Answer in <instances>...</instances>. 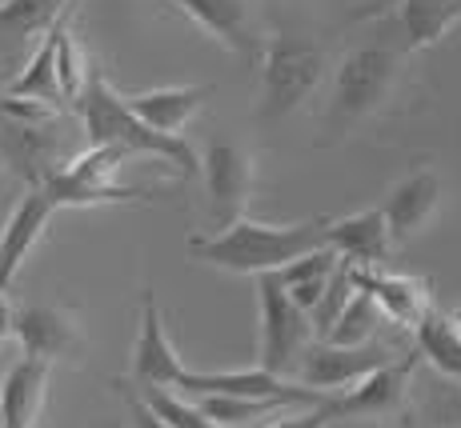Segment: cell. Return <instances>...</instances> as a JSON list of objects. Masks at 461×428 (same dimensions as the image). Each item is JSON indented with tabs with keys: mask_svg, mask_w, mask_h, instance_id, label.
I'll list each match as a JSON object with an SVG mask.
<instances>
[{
	"mask_svg": "<svg viewBox=\"0 0 461 428\" xmlns=\"http://www.w3.org/2000/svg\"><path fill=\"white\" fill-rule=\"evenodd\" d=\"M330 245V217L297 220V225H265V220L241 217L237 225L221 228L212 236H193L189 253L201 264L237 276H265L289 269L301 256Z\"/></svg>",
	"mask_w": 461,
	"mask_h": 428,
	"instance_id": "1",
	"label": "cell"
},
{
	"mask_svg": "<svg viewBox=\"0 0 461 428\" xmlns=\"http://www.w3.org/2000/svg\"><path fill=\"white\" fill-rule=\"evenodd\" d=\"M73 109L85 124L88 148H117L125 160L129 156H157V160H165V165H173L181 176L201 173V153H193V145H185V137H165V132L149 129L96 65H93V73H88V85Z\"/></svg>",
	"mask_w": 461,
	"mask_h": 428,
	"instance_id": "2",
	"label": "cell"
},
{
	"mask_svg": "<svg viewBox=\"0 0 461 428\" xmlns=\"http://www.w3.org/2000/svg\"><path fill=\"white\" fill-rule=\"evenodd\" d=\"M397 85H402V52L389 49V44L353 49L349 57L337 65L333 96L321 117V129L330 132V137H345V132H353L357 124L374 120L377 112H385V104L393 101Z\"/></svg>",
	"mask_w": 461,
	"mask_h": 428,
	"instance_id": "3",
	"label": "cell"
},
{
	"mask_svg": "<svg viewBox=\"0 0 461 428\" xmlns=\"http://www.w3.org/2000/svg\"><path fill=\"white\" fill-rule=\"evenodd\" d=\"M57 109L37 101H13L0 96V165H8L29 189H44L60 168V137Z\"/></svg>",
	"mask_w": 461,
	"mask_h": 428,
	"instance_id": "4",
	"label": "cell"
},
{
	"mask_svg": "<svg viewBox=\"0 0 461 428\" xmlns=\"http://www.w3.org/2000/svg\"><path fill=\"white\" fill-rule=\"evenodd\" d=\"M325 49L305 37H269L261 49V117L281 120L317 93Z\"/></svg>",
	"mask_w": 461,
	"mask_h": 428,
	"instance_id": "5",
	"label": "cell"
},
{
	"mask_svg": "<svg viewBox=\"0 0 461 428\" xmlns=\"http://www.w3.org/2000/svg\"><path fill=\"white\" fill-rule=\"evenodd\" d=\"M257 305H261V341H257V369L273 377H294L301 372L309 344L317 341L309 312H301L289 292L281 289L277 272L257 276Z\"/></svg>",
	"mask_w": 461,
	"mask_h": 428,
	"instance_id": "6",
	"label": "cell"
},
{
	"mask_svg": "<svg viewBox=\"0 0 461 428\" xmlns=\"http://www.w3.org/2000/svg\"><path fill=\"white\" fill-rule=\"evenodd\" d=\"M117 148H88V153L65 160L44 181V196L57 209H101V204H140L149 201V189H132L117 181L121 168Z\"/></svg>",
	"mask_w": 461,
	"mask_h": 428,
	"instance_id": "7",
	"label": "cell"
},
{
	"mask_svg": "<svg viewBox=\"0 0 461 428\" xmlns=\"http://www.w3.org/2000/svg\"><path fill=\"white\" fill-rule=\"evenodd\" d=\"M181 397H245V400H281V405H309V408H321L333 400L325 392L294 385V380L273 377L265 369H221V372L189 369Z\"/></svg>",
	"mask_w": 461,
	"mask_h": 428,
	"instance_id": "8",
	"label": "cell"
},
{
	"mask_svg": "<svg viewBox=\"0 0 461 428\" xmlns=\"http://www.w3.org/2000/svg\"><path fill=\"white\" fill-rule=\"evenodd\" d=\"M397 356L393 349H385V344H361V349H341V344H330V341H313L305 352V361H301V385L305 388H317L325 392V397H333V392H345L353 385H361L366 377H374L377 369H385V364H393Z\"/></svg>",
	"mask_w": 461,
	"mask_h": 428,
	"instance_id": "9",
	"label": "cell"
},
{
	"mask_svg": "<svg viewBox=\"0 0 461 428\" xmlns=\"http://www.w3.org/2000/svg\"><path fill=\"white\" fill-rule=\"evenodd\" d=\"M201 176H205L217 228L237 225L253 192V156L237 140H212L201 153Z\"/></svg>",
	"mask_w": 461,
	"mask_h": 428,
	"instance_id": "10",
	"label": "cell"
},
{
	"mask_svg": "<svg viewBox=\"0 0 461 428\" xmlns=\"http://www.w3.org/2000/svg\"><path fill=\"white\" fill-rule=\"evenodd\" d=\"M189 369H185L176 344L165 333V317L153 292L140 300L137 341H132V385L137 388H181Z\"/></svg>",
	"mask_w": 461,
	"mask_h": 428,
	"instance_id": "11",
	"label": "cell"
},
{
	"mask_svg": "<svg viewBox=\"0 0 461 428\" xmlns=\"http://www.w3.org/2000/svg\"><path fill=\"white\" fill-rule=\"evenodd\" d=\"M16 341H21L24 356L44 364L68 361L81 352V325L68 308L60 305H29L16 308Z\"/></svg>",
	"mask_w": 461,
	"mask_h": 428,
	"instance_id": "12",
	"label": "cell"
},
{
	"mask_svg": "<svg viewBox=\"0 0 461 428\" xmlns=\"http://www.w3.org/2000/svg\"><path fill=\"white\" fill-rule=\"evenodd\" d=\"M421 352H410V356H397L393 364L377 369L374 377H366L361 385H353L349 392L333 397V413L337 416H393L402 413L405 405V392H410V377L418 369Z\"/></svg>",
	"mask_w": 461,
	"mask_h": 428,
	"instance_id": "13",
	"label": "cell"
},
{
	"mask_svg": "<svg viewBox=\"0 0 461 428\" xmlns=\"http://www.w3.org/2000/svg\"><path fill=\"white\" fill-rule=\"evenodd\" d=\"M381 209H385L393 245H405V240L425 233L429 220L438 217V209H441V176L433 173V168H418V173L402 176V181L389 189Z\"/></svg>",
	"mask_w": 461,
	"mask_h": 428,
	"instance_id": "14",
	"label": "cell"
},
{
	"mask_svg": "<svg viewBox=\"0 0 461 428\" xmlns=\"http://www.w3.org/2000/svg\"><path fill=\"white\" fill-rule=\"evenodd\" d=\"M330 248L353 269H381L393 253V233H389L385 209H366L353 217L330 220Z\"/></svg>",
	"mask_w": 461,
	"mask_h": 428,
	"instance_id": "15",
	"label": "cell"
},
{
	"mask_svg": "<svg viewBox=\"0 0 461 428\" xmlns=\"http://www.w3.org/2000/svg\"><path fill=\"white\" fill-rule=\"evenodd\" d=\"M57 204L44 196V189H29L21 196V204L13 209V217L0 228V289L13 284V276L21 272V264L29 261V253L41 245L44 228H49Z\"/></svg>",
	"mask_w": 461,
	"mask_h": 428,
	"instance_id": "16",
	"label": "cell"
},
{
	"mask_svg": "<svg viewBox=\"0 0 461 428\" xmlns=\"http://www.w3.org/2000/svg\"><path fill=\"white\" fill-rule=\"evenodd\" d=\"M353 281H357L361 292L377 300V308L385 312V320L402 328H413L433 312L429 305V284L418 281V276H402V272H385V269H353Z\"/></svg>",
	"mask_w": 461,
	"mask_h": 428,
	"instance_id": "17",
	"label": "cell"
},
{
	"mask_svg": "<svg viewBox=\"0 0 461 428\" xmlns=\"http://www.w3.org/2000/svg\"><path fill=\"white\" fill-rule=\"evenodd\" d=\"M173 8H181L185 16L201 24V32L225 44L237 57H261L265 44L253 32V16L245 0H168Z\"/></svg>",
	"mask_w": 461,
	"mask_h": 428,
	"instance_id": "18",
	"label": "cell"
},
{
	"mask_svg": "<svg viewBox=\"0 0 461 428\" xmlns=\"http://www.w3.org/2000/svg\"><path fill=\"white\" fill-rule=\"evenodd\" d=\"M49 372L52 364L21 356L0 380V421L5 428H32L49 397Z\"/></svg>",
	"mask_w": 461,
	"mask_h": 428,
	"instance_id": "19",
	"label": "cell"
},
{
	"mask_svg": "<svg viewBox=\"0 0 461 428\" xmlns=\"http://www.w3.org/2000/svg\"><path fill=\"white\" fill-rule=\"evenodd\" d=\"M212 88L189 85V88H153V93H132L125 96L129 109L137 112L149 129L165 132V137H181V129L205 109Z\"/></svg>",
	"mask_w": 461,
	"mask_h": 428,
	"instance_id": "20",
	"label": "cell"
},
{
	"mask_svg": "<svg viewBox=\"0 0 461 428\" xmlns=\"http://www.w3.org/2000/svg\"><path fill=\"white\" fill-rule=\"evenodd\" d=\"M81 0H0V57H13L37 32H49Z\"/></svg>",
	"mask_w": 461,
	"mask_h": 428,
	"instance_id": "21",
	"label": "cell"
},
{
	"mask_svg": "<svg viewBox=\"0 0 461 428\" xmlns=\"http://www.w3.org/2000/svg\"><path fill=\"white\" fill-rule=\"evenodd\" d=\"M397 21H402V37L410 52L433 49V44H441L457 29L461 0H402Z\"/></svg>",
	"mask_w": 461,
	"mask_h": 428,
	"instance_id": "22",
	"label": "cell"
},
{
	"mask_svg": "<svg viewBox=\"0 0 461 428\" xmlns=\"http://www.w3.org/2000/svg\"><path fill=\"white\" fill-rule=\"evenodd\" d=\"M337 269H341V256L325 245V248H317V253L294 261L289 269H281L277 281H281V289L289 292V300H294L301 312H309V317H313V308L321 305V297L330 292Z\"/></svg>",
	"mask_w": 461,
	"mask_h": 428,
	"instance_id": "23",
	"label": "cell"
},
{
	"mask_svg": "<svg viewBox=\"0 0 461 428\" xmlns=\"http://www.w3.org/2000/svg\"><path fill=\"white\" fill-rule=\"evenodd\" d=\"M5 96H13V101H37V104H49V109H60L65 93H60V76H57V24L44 32L41 49L29 57V65L8 80Z\"/></svg>",
	"mask_w": 461,
	"mask_h": 428,
	"instance_id": "24",
	"label": "cell"
},
{
	"mask_svg": "<svg viewBox=\"0 0 461 428\" xmlns=\"http://www.w3.org/2000/svg\"><path fill=\"white\" fill-rule=\"evenodd\" d=\"M413 336H418V352L425 361H429L441 377L461 385V333L454 328V320L441 317V312H429Z\"/></svg>",
	"mask_w": 461,
	"mask_h": 428,
	"instance_id": "25",
	"label": "cell"
},
{
	"mask_svg": "<svg viewBox=\"0 0 461 428\" xmlns=\"http://www.w3.org/2000/svg\"><path fill=\"white\" fill-rule=\"evenodd\" d=\"M381 325H385V312L377 308V300L369 297V292L357 289V297L349 300V308L341 312V320L330 328V336H325V341L341 344V349H361V344H374V336H377Z\"/></svg>",
	"mask_w": 461,
	"mask_h": 428,
	"instance_id": "26",
	"label": "cell"
},
{
	"mask_svg": "<svg viewBox=\"0 0 461 428\" xmlns=\"http://www.w3.org/2000/svg\"><path fill=\"white\" fill-rule=\"evenodd\" d=\"M197 408L209 416L217 428H245L257 421H269L273 413H281V400H245V397H197Z\"/></svg>",
	"mask_w": 461,
	"mask_h": 428,
	"instance_id": "27",
	"label": "cell"
},
{
	"mask_svg": "<svg viewBox=\"0 0 461 428\" xmlns=\"http://www.w3.org/2000/svg\"><path fill=\"white\" fill-rule=\"evenodd\" d=\"M68 21H73V13L57 21V76H60V93H65V101L77 104L81 93H85V85H88L93 65L81 60V49H77V37L68 32Z\"/></svg>",
	"mask_w": 461,
	"mask_h": 428,
	"instance_id": "28",
	"label": "cell"
},
{
	"mask_svg": "<svg viewBox=\"0 0 461 428\" xmlns=\"http://www.w3.org/2000/svg\"><path fill=\"white\" fill-rule=\"evenodd\" d=\"M357 297V281H353V264H345L341 261V269H337L333 276V284H330V292L321 297V305L313 308V333H317V341H325L330 336V328L341 320V312L349 308V300Z\"/></svg>",
	"mask_w": 461,
	"mask_h": 428,
	"instance_id": "29",
	"label": "cell"
},
{
	"mask_svg": "<svg viewBox=\"0 0 461 428\" xmlns=\"http://www.w3.org/2000/svg\"><path fill=\"white\" fill-rule=\"evenodd\" d=\"M140 392H145L149 408H153L168 428H217L197 405H193V400L176 397L173 388H140Z\"/></svg>",
	"mask_w": 461,
	"mask_h": 428,
	"instance_id": "30",
	"label": "cell"
},
{
	"mask_svg": "<svg viewBox=\"0 0 461 428\" xmlns=\"http://www.w3.org/2000/svg\"><path fill=\"white\" fill-rule=\"evenodd\" d=\"M113 388L121 392V397H125V405H129V421H132V428H168L161 416L153 413V408H149V400H145V392H140L137 385H132V380H125V385H121V380H113Z\"/></svg>",
	"mask_w": 461,
	"mask_h": 428,
	"instance_id": "31",
	"label": "cell"
},
{
	"mask_svg": "<svg viewBox=\"0 0 461 428\" xmlns=\"http://www.w3.org/2000/svg\"><path fill=\"white\" fill-rule=\"evenodd\" d=\"M333 421H337V413H333V400H330V405L309 408V413L289 416V421H277V424H269V428H330Z\"/></svg>",
	"mask_w": 461,
	"mask_h": 428,
	"instance_id": "32",
	"label": "cell"
},
{
	"mask_svg": "<svg viewBox=\"0 0 461 428\" xmlns=\"http://www.w3.org/2000/svg\"><path fill=\"white\" fill-rule=\"evenodd\" d=\"M13 333H16V308H13V300H8V289H0V344Z\"/></svg>",
	"mask_w": 461,
	"mask_h": 428,
	"instance_id": "33",
	"label": "cell"
},
{
	"mask_svg": "<svg viewBox=\"0 0 461 428\" xmlns=\"http://www.w3.org/2000/svg\"><path fill=\"white\" fill-rule=\"evenodd\" d=\"M449 320H454V328H457V333H461V305L454 308V317H449Z\"/></svg>",
	"mask_w": 461,
	"mask_h": 428,
	"instance_id": "34",
	"label": "cell"
},
{
	"mask_svg": "<svg viewBox=\"0 0 461 428\" xmlns=\"http://www.w3.org/2000/svg\"><path fill=\"white\" fill-rule=\"evenodd\" d=\"M0 428H5V421H0Z\"/></svg>",
	"mask_w": 461,
	"mask_h": 428,
	"instance_id": "35",
	"label": "cell"
}]
</instances>
